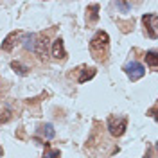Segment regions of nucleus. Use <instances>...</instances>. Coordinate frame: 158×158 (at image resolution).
Returning a JSON list of instances; mask_svg holds the SVG:
<instances>
[{
    "label": "nucleus",
    "instance_id": "8",
    "mask_svg": "<svg viewBox=\"0 0 158 158\" xmlns=\"http://www.w3.org/2000/svg\"><path fill=\"white\" fill-rule=\"evenodd\" d=\"M146 61H148V65L153 70H156V67H158V56H156V52H155V50H148V52H146Z\"/></svg>",
    "mask_w": 158,
    "mask_h": 158
},
{
    "label": "nucleus",
    "instance_id": "10",
    "mask_svg": "<svg viewBox=\"0 0 158 158\" xmlns=\"http://www.w3.org/2000/svg\"><path fill=\"white\" fill-rule=\"evenodd\" d=\"M95 76V69H83V72H81V76H79V83H86L88 79H92Z\"/></svg>",
    "mask_w": 158,
    "mask_h": 158
},
{
    "label": "nucleus",
    "instance_id": "1",
    "mask_svg": "<svg viewBox=\"0 0 158 158\" xmlns=\"http://www.w3.org/2000/svg\"><path fill=\"white\" fill-rule=\"evenodd\" d=\"M23 47L31 52H34L38 58H45L49 52V41L38 34H25L23 36Z\"/></svg>",
    "mask_w": 158,
    "mask_h": 158
},
{
    "label": "nucleus",
    "instance_id": "14",
    "mask_svg": "<svg viewBox=\"0 0 158 158\" xmlns=\"http://www.w3.org/2000/svg\"><path fill=\"white\" fill-rule=\"evenodd\" d=\"M11 118V113L7 110H4V111H0V124H4V122H7Z\"/></svg>",
    "mask_w": 158,
    "mask_h": 158
},
{
    "label": "nucleus",
    "instance_id": "12",
    "mask_svg": "<svg viewBox=\"0 0 158 158\" xmlns=\"http://www.w3.org/2000/svg\"><path fill=\"white\" fill-rule=\"evenodd\" d=\"M115 7L120 9L122 13H128V11L131 9V4H128V2H115Z\"/></svg>",
    "mask_w": 158,
    "mask_h": 158
},
{
    "label": "nucleus",
    "instance_id": "3",
    "mask_svg": "<svg viewBox=\"0 0 158 158\" xmlns=\"http://www.w3.org/2000/svg\"><path fill=\"white\" fill-rule=\"evenodd\" d=\"M126 126H128V118L126 117H110L108 118V131L113 135V137H120L124 135L126 131Z\"/></svg>",
    "mask_w": 158,
    "mask_h": 158
},
{
    "label": "nucleus",
    "instance_id": "7",
    "mask_svg": "<svg viewBox=\"0 0 158 158\" xmlns=\"http://www.w3.org/2000/svg\"><path fill=\"white\" fill-rule=\"evenodd\" d=\"M20 36H22V32H20V31H15V32H11L9 36L6 38V41L2 43V50H11L13 47H15V45H16V40H18Z\"/></svg>",
    "mask_w": 158,
    "mask_h": 158
},
{
    "label": "nucleus",
    "instance_id": "11",
    "mask_svg": "<svg viewBox=\"0 0 158 158\" xmlns=\"http://www.w3.org/2000/svg\"><path fill=\"white\" fill-rule=\"evenodd\" d=\"M11 69L15 70L16 74H20V76H27V74H29V72H27L29 69H27L25 65H22L20 61H13V63H11Z\"/></svg>",
    "mask_w": 158,
    "mask_h": 158
},
{
    "label": "nucleus",
    "instance_id": "6",
    "mask_svg": "<svg viewBox=\"0 0 158 158\" xmlns=\"http://www.w3.org/2000/svg\"><path fill=\"white\" fill-rule=\"evenodd\" d=\"M52 56H54L56 59H65V58H67L65 43H63V40H61V38L54 40V43H52Z\"/></svg>",
    "mask_w": 158,
    "mask_h": 158
},
{
    "label": "nucleus",
    "instance_id": "15",
    "mask_svg": "<svg viewBox=\"0 0 158 158\" xmlns=\"http://www.w3.org/2000/svg\"><path fill=\"white\" fill-rule=\"evenodd\" d=\"M92 11H94V13H92V18L97 20V11H99V6H97V4H94V6H92Z\"/></svg>",
    "mask_w": 158,
    "mask_h": 158
},
{
    "label": "nucleus",
    "instance_id": "5",
    "mask_svg": "<svg viewBox=\"0 0 158 158\" xmlns=\"http://www.w3.org/2000/svg\"><path fill=\"white\" fill-rule=\"evenodd\" d=\"M124 72H126V76H128L131 81H138L140 77H144L146 67H144L142 63H138V61H131V63H128V65L124 67Z\"/></svg>",
    "mask_w": 158,
    "mask_h": 158
},
{
    "label": "nucleus",
    "instance_id": "9",
    "mask_svg": "<svg viewBox=\"0 0 158 158\" xmlns=\"http://www.w3.org/2000/svg\"><path fill=\"white\" fill-rule=\"evenodd\" d=\"M40 135H43L45 138H54V135H56V131H54V128H52V124H43L41 128H40Z\"/></svg>",
    "mask_w": 158,
    "mask_h": 158
},
{
    "label": "nucleus",
    "instance_id": "2",
    "mask_svg": "<svg viewBox=\"0 0 158 158\" xmlns=\"http://www.w3.org/2000/svg\"><path fill=\"white\" fill-rule=\"evenodd\" d=\"M110 47V36L108 32H104V31H97L95 32V36L92 38L90 41V50L94 52V54H97L95 58H99V54H104Z\"/></svg>",
    "mask_w": 158,
    "mask_h": 158
},
{
    "label": "nucleus",
    "instance_id": "13",
    "mask_svg": "<svg viewBox=\"0 0 158 158\" xmlns=\"http://www.w3.org/2000/svg\"><path fill=\"white\" fill-rule=\"evenodd\" d=\"M59 156H61V155H59L58 149H50V151H45L41 158H59Z\"/></svg>",
    "mask_w": 158,
    "mask_h": 158
},
{
    "label": "nucleus",
    "instance_id": "4",
    "mask_svg": "<svg viewBox=\"0 0 158 158\" xmlns=\"http://www.w3.org/2000/svg\"><path fill=\"white\" fill-rule=\"evenodd\" d=\"M142 22L146 25V31H148L149 38H156L158 36V15L156 13H148L142 16Z\"/></svg>",
    "mask_w": 158,
    "mask_h": 158
}]
</instances>
